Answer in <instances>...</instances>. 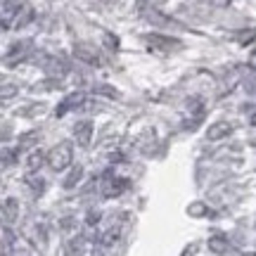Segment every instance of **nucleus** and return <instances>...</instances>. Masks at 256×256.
I'll list each match as a JSON object with an SVG mask.
<instances>
[{"instance_id": "f03ea898", "label": "nucleus", "mask_w": 256, "mask_h": 256, "mask_svg": "<svg viewBox=\"0 0 256 256\" xmlns=\"http://www.w3.org/2000/svg\"><path fill=\"white\" fill-rule=\"evenodd\" d=\"M142 43H145L152 52H164V55L178 52V50L183 48V40L168 36V34H145V36H142Z\"/></svg>"}, {"instance_id": "c756f323", "label": "nucleus", "mask_w": 256, "mask_h": 256, "mask_svg": "<svg viewBox=\"0 0 256 256\" xmlns=\"http://www.w3.org/2000/svg\"><path fill=\"white\" fill-rule=\"evenodd\" d=\"M211 2H214V5H228L230 0H211Z\"/></svg>"}, {"instance_id": "f8f14e48", "label": "nucleus", "mask_w": 256, "mask_h": 256, "mask_svg": "<svg viewBox=\"0 0 256 256\" xmlns=\"http://www.w3.org/2000/svg\"><path fill=\"white\" fill-rule=\"evenodd\" d=\"M83 176H86V171H83L81 164H72L69 168H66V176H64L62 180V188L64 190H74V188H78L83 180Z\"/></svg>"}, {"instance_id": "423d86ee", "label": "nucleus", "mask_w": 256, "mask_h": 256, "mask_svg": "<svg viewBox=\"0 0 256 256\" xmlns=\"http://www.w3.org/2000/svg\"><path fill=\"white\" fill-rule=\"evenodd\" d=\"M74 55H76V60L90 64V66H100L102 64V55L98 52V48L90 46V43H76L74 46Z\"/></svg>"}, {"instance_id": "aec40b11", "label": "nucleus", "mask_w": 256, "mask_h": 256, "mask_svg": "<svg viewBox=\"0 0 256 256\" xmlns=\"http://www.w3.org/2000/svg\"><path fill=\"white\" fill-rule=\"evenodd\" d=\"M209 249L214 254H226V252H228V238H226V235H211Z\"/></svg>"}, {"instance_id": "bb28decb", "label": "nucleus", "mask_w": 256, "mask_h": 256, "mask_svg": "<svg viewBox=\"0 0 256 256\" xmlns=\"http://www.w3.org/2000/svg\"><path fill=\"white\" fill-rule=\"evenodd\" d=\"M100 220H102V214L98 209H90L86 214V223H88V226H98Z\"/></svg>"}, {"instance_id": "9d476101", "label": "nucleus", "mask_w": 256, "mask_h": 256, "mask_svg": "<svg viewBox=\"0 0 256 256\" xmlns=\"http://www.w3.org/2000/svg\"><path fill=\"white\" fill-rule=\"evenodd\" d=\"M0 214H2V218L5 223H17L19 218V200L17 197H5V200L0 202Z\"/></svg>"}, {"instance_id": "39448f33", "label": "nucleus", "mask_w": 256, "mask_h": 256, "mask_svg": "<svg viewBox=\"0 0 256 256\" xmlns=\"http://www.w3.org/2000/svg\"><path fill=\"white\" fill-rule=\"evenodd\" d=\"M83 104H86V92H83V90H74V92H69V95H66V98H64V100L55 107V116H64V114H69V112L81 110Z\"/></svg>"}, {"instance_id": "ddd939ff", "label": "nucleus", "mask_w": 256, "mask_h": 256, "mask_svg": "<svg viewBox=\"0 0 256 256\" xmlns=\"http://www.w3.org/2000/svg\"><path fill=\"white\" fill-rule=\"evenodd\" d=\"M86 247H88V242L83 235H74V238L66 240V244H64V256H83L86 254Z\"/></svg>"}, {"instance_id": "b1692460", "label": "nucleus", "mask_w": 256, "mask_h": 256, "mask_svg": "<svg viewBox=\"0 0 256 256\" xmlns=\"http://www.w3.org/2000/svg\"><path fill=\"white\" fill-rule=\"evenodd\" d=\"M17 95V86L14 83H2L0 86V98L2 100H10V98H14Z\"/></svg>"}, {"instance_id": "f257e3e1", "label": "nucleus", "mask_w": 256, "mask_h": 256, "mask_svg": "<svg viewBox=\"0 0 256 256\" xmlns=\"http://www.w3.org/2000/svg\"><path fill=\"white\" fill-rule=\"evenodd\" d=\"M74 164V145L69 140H62L57 142L50 152H48V166L55 171V174H62L69 166Z\"/></svg>"}, {"instance_id": "0eeeda50", "label": "nucleus", "mask_w": 256, "mask_h": 256, "mask_svg": "<svg viewBox=\"0 0 256 256\" xmlns=\"http://www.w3.org/2000/svg\"><path fill=\"white\" fill-rule=\"evenodd\" d=\"M92 133H95V126H92L90 119H81V121L74 124V140H76V145L90 147Z\"/></svg>"}, {"instance_id": "cd10ccee", "label": "nucleus", "mask_w": 256, "mask_h": 256, "mask_svg": "<svg viewBox=\"0 0 256 256\" xmlns=\"http://www.w3.org/2000/svg\"><path fill=\"white\" fill-rule=\"evenodd\" d=\"M247 90H249V92H254V95H256V76H252V78L247 81Z\"/></svg>"}, {"instance_id": "a878e982", "label": "nucleus", "mask_w": 256, "mask_h": 256, "mask_svg": "<svg viewBox=\"0 0 256 256\" xmlns=\"http://www.w3.org/2000/svg\"><path fill=\"white\" fill-rule=\"evenodd\" d=\"M98 92H100V95H107V98H112V100H116V98H119L116 88H114V86H104V83L98 86Z\"/></svg>"}, {"instance_id": "9b49d317", "label": "nucleus", "mask_w": 256, "mask_h": 256, "mask_svg": "<svg viewBox=\"0 0 256 256\" xmlns=\"http://www.w3.org/2000/svg\"><path fill=\"white\" fill-rule=\"evenodd\" d=\"M43 69H46L50 76H64V74H69V64H66V60H64V57L50 55V57H46Z\"/></svg>"}, {"instance_id": "393cba45", "label": "nucleus", "mask_w": 256, "mask_h": 256, "mask_svg": "<svg viewBox=\"0 0 256 256\" xmlns=\"http://www.w3.org/2000/svg\"><path fill=\"white\" fill-rule=\"evenodd\" d=\"M60 230H64V232H74V230H76V218H74V216H64V218H60Z\"/></svg>"}, {"instance_id": "4be33fe9", "label": "nucleus", "mask_w": 256, "mask_h": 256, "mask_svg": "<svg viewBox=\"0 0 256 256\" xmlns=\"http://www.w3.org/2000/svg\"><path fill=\"white\" fill-rule=\"evenodd\" d=\"M188 214H190L192 218H202V216L209 214V209H206V204H202V202H192L190 206H188Z\"/></svg>"}, {"instance_id": "a211bd4d", "label": "nucleus", "mask_w": 256, "mask_h": 256, "mask_svg": "<svg viewBox=\"0 0 256 256\" xmlns=\"http://www.w3.org/2000/svg\"><path fill=\"white\" fill-rule=\"evenodd\" d=\"M38 142H40V133H38V130H26V133H22V136H19V150H28V152H31V150H36L38 147Z\"/></svg>"}, {"instance_id": "6ab92c4d", "label": "nucleus", "mask_w": 256, "mask_h": 256, "mask_svg": "<svg viewBox=\"0 0 256 256\" xmlns=\"http://www.w3.org/2000/svg\"><path fill=\"white\" fill-rule=\"evenodd\" d=\"M185 110H188V114H190L194 121H200L202 116H204V102H202L200 98H190V100L185 102Z\"/></svg>"}, {"instance_id": "6e6552de", "label": "nucleus", "mask_w": 256, "mask_h": 256, "mask_svg": "<svg viewBox=\"0 0 256 256\" xmlns=\"http://www.w3.org/2000/svg\"><path fill=\"white\" fill-rule=\"evenodd\" d=\"M121 232H124V223H121L119 218H114L112 223H107V228L100 232V244L102 247H107V249H112L116 242L121 240Z\"/></svg>"}, {"instance_id": "4468645a", "label": "nucleus", "mask_w": 256, "mask_h": 256, "mask_svg": "<svg viewBox=\"0 0 256 256\" xmlns=\"http://www.w3.org/2000/svg\"><path fill=\"white\" fill-rule=\"evenodd\" d=\"M26 50H31V40H17V43H12L8 50V62L10 64L22 62L26 57Z\"/></svg>"}, {"instance_id": "1a4fd4ad", "label": "nucleus", "mask_w": 256, "mask_h": 256, "mask_svg": "<svg viewBox=\"0 0 256 256\" xmlns=\"http://www.w3.org/2000/svg\"><path fill=\"white\" fill-rule=\"evenodd\" d=\"M48 164V154L43 152V150H31L26 154V162H24V166H26V171H28V176H36L43 166Z\"/></svg>"}, {"instance_id": "2eb2a0df", "label": "nucleus", "mask_w": 256, "mask_h": 256, "mask_svg": "<svg viewBox=\"0 0 256 256\" xmlns=\"http://www.w3.org/2000/svg\"><path fill=\"white\" fill-rule=\"evenodd\" d=\"M232 133V126H230L228 121H216V124H211L209 130H206V138H209L211 142H216V140H223V138H228Z\"/></svg>"}, {"instance_id": "dca6fc26", "label": "nucleus", "mask_w": 256, "mask_h": 256, "mask_svg": "<svg viewBox=\"0 0 256 256\" xmlns=\"http://www.w3.org/2000/svg\"><path fill=\"white\" fill-rule=\"evenodd\" d=\"M26 183H28V192H31V197L40 200V197L46 194L48 183H46V178H43V176H38V174H36V176H28Z\"/></svg>"}, {"instance_id": "7c9ffc66", "label": "nucleus", "mask_w": 256, "mask_h": 256, "mask_svg": "<svg viewBox=\"0 0 256 256\" xmlns=\"http://www.w3.org/2000/svg\"><path fill=\"white\" fill-rule=\"evenodd\" d=\"M90 256H104V254H102L100 249H95V252H92V254H90Z\"/></svg>"}, {"instance_id": "c85d7f7f", "label": "nucleus", "mask_w": 256, "mask_h": 256, "mask_svg": "<svg viewBox=\"0 0 256 256\" xmlns=\"http://www.w3.org/2000/svg\"><path fill=\"white\" fill-rule=\"evenodd\" d=\"M180 256H194V244H188V247H185V252Z\"/></svg>"}, {"instance_id": "f3484780", "label": "nucleus", "mask_w": 256, "mask_h": 256, "mask_svg": "<svg viewBox=\"0 0 256 256\" xmlns=\"http://www.w3.org/2000/svg\"><path fill=\"white\" fill-rule=\"evenodd\" d=\"M19 164V147H2L0 150V166L12 168Z\"/></svg>"}, {"instance_id": "5701e85b", "label": "nucleus", "mask_w": 256, "mask_h": 256, "mask_svg": "<svg viewBox=\"0 0 256 256\" xmlns=\"http://www.w3.org/2000/svg\"><path fill=\"white\" fill-rule=\"evenodd\" d=\"M102 43H104V48H107V50H112V52H116V50H119V38L114 36V34H110V31L104 34Z\"/></svg>"}, {"instance_id": "2f4dec72", "label": "nucleus", "mask_w": 256, "mask_h": 256, "mask_svg": "<svg viewBox=\"0 0 256 256\" xmlns=\"http://www.w3.org/2000/svg\"><path fill=\"white\" fill-rule=\"evenodd\" d=\"M249 121H252V126H256V114H254V116H252V119H249Z\"/></svg>"}, {"instance_id": "412c9836", "label": "nucleus", "mask_w": 256, "mask_h": 256, "mask_svg": "<svg viewBox=\"0 0 256 256\" xmlns=\"http://www.w3.org/2000/svg\"><path fill=\"white\" fill-rule=\"evenodd\" d=\"M31 19H34V10L31 8H22L19 10V17H17V22H14V28H24L28 24V22H31Z\"/></svg>"}, {"instance_id": "20e7f679", "label": "nucleus", "mask_w": 256, "mask_h": 256, "mask_svg": "<svg viewBox=\"0 0 256 256\" xmlns=\"http://www.w3.org/2000/svg\"><path fill=\"white\" fill-rule=\"evenodd\" d=\"M142 17L150 22V24H154V26H164V28H185L180 22H176V19H171L168 14H164L162 10L152 8V5H145V10H142Z\"/></svg>"}, {"instance_id": "7ed1b4c3", "label": "nucleus", "mask_w": 256, "mask_h": 256, "mask_svg": "<svg viewBox=\"0 0 256 256\" xmlns=\"http://www.w3.org/2000/svg\"><path fill=\"white\" fill-rule=\"evenodd\" d=\"M126 188H128L126 178H119V176L110 174V176H104L100 192H102V197H104V200H114V197H121V194L126 192Z\"/></svg>"}]
</instances>
